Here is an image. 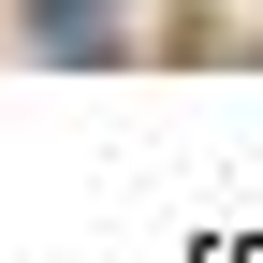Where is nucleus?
<instances>
[{
    "instance_id": "nucleus-1",
    "label": "nucleus",
    "mask_w": 263,
    "mask_h": 263,
    "mask_svg": "<svg viewBox=\"0 0 263 263\" xmlns=\"http://www.w3.org/2000/svg\"><path fill=\"white\" fill-rule=\"evenodd\" d=\"M29 44L73 59V44H117V0H29Z\"/></svg>"
}]
</instances>
